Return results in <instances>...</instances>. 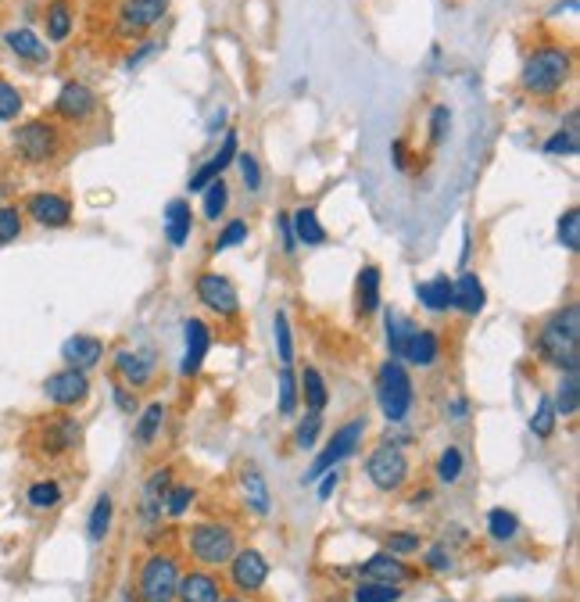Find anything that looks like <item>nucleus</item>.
<instances>
[{
  "label": "nucleus",
  "mask_w": 580,
  "mask_h": 602,
  "mask_svg": "<svg viewBox=\"0 0 580 602\" xmlns=\"http://www.w3.org/2000/svg\"><path fill=\"white\" fill-rule=\"evenodd\" d=\"M165 423V405L162 402H151L144 413L137 416V430H133V438H137L140 448H151V441L158 438V430Z\"/></svg>",
  "instance_id": "obj_31"
},
{
  "label": "nucleus",
  "mask_w": 580,
  "mask_h": 602,
  "mask_svg": "<svg viewBox=\"0 0 580 602\" xmlns=\"http://www.w3.org/2000/svg\"><path fill=\"white\" fill-rule=\"evenodd\" d=\"M4 43H8V51L15 54V58L29 61V65H43V61L51 58V47H47L33 29H8Z\"/></svg>",
  "instance_id": "obj_23"
},
{
  "label": "nucleus",
  "mask_w": 580,
  "mask_h": 602,
  "mask_svg": "<svg viewBox=\"0 0 580 602\" xmlns=\"http://www.w3.org/2000/svg\"><path fill=\"white\" fill-rule=\"evenodd\" d=\"M555 233H559V244H563L566 251L580 248V212H577V208H566V212L559 215V226H555Z\"/></svg>",
  "instance_id": "obj_39"
},
{
  "label": "nucleus",
  "mask_w": 580,
  "mask_h": 602,
  "mask_svg": "<svg viewBox=\"0 0 580 602\" xmlns=\"http://www.w3.org/2000/svg\"><path fill=\"white\" fill-rule=\"evenodd\" d=\"M111 513H115V502L111 495H101L90 509V520H86V534H90V542H104L111 531Z\"/></svg>",
  "instance_id": "obj_33"
},
{
  "label": "nucleus",
  "mask_w": 580,
  "mask_h": 602,
  "mask_svg": "<svg viewBox=\"0 0 580 602\" xmlns=\"http://www.w3.org/2000/svg\"><path fill=\"white\" fill-rule=\"evenodd\" d=\"M366 473L373 488L380 491H398L401 484L409 481V456L398 445H380L373 456L366 459Z\"/></svg>",
  "instance_id": "obj_9"
},
{
  "label": "nucleus",
  "mask_w": 580,
  "mask_h": 602,
  "mask_svg": "<svg viewBox=\"0 0 580 602\" xmlns=\"http://www.w3.org/2000/svg\"><path fill=\"white\" fill-rule=\"evenodd\" d=\"M72 33V4L69 0H54L51 8H47V40L61 43L69 40Z\"/></svg>",
  "instance_id": "obj_34"
},
{
  "label": "nucleus",
  "mask_w": 580,
  "mask_h": 602,
  "mask_svg": "<svg viewBox=\"0 0 580 602\" xmlns=\"http://www.w3.org/2000/svg\"><path fill=\"white\" fill-rule=\"evenodd\" d=\"M484 284H480L473 273H462L459 284H455V309L470 312V316H477L480 309H484Z\"/></svg>",
  "instance_id": "obj_29"
},
{
  "label": "nucleus",
  "mask_w": 580,
  "mask_h": 602,
  "mask_svg": "<svg viewBox=\"0 0 580 602\" xmlns=\"http://www.w3.org/2000/svg\"><path fill=\"white\" fill-rule=\"evenodd\" d=\"M222 122H226V108H219V115H212V122H208V133H219Z\"/></svg>",
  "instance_id": "obj_62"
},
{
  "label": "nucleus",
  "mask_w": 580,
  "mask_h": 602,
  "mask_svg": "<svg viewBox=\"0 0 580 602\" xmlns=\"http://www.w3.org/2000/svg\"><path fill=\"white\" fill-rule=\"evenodd\" d=\"M391 155H394V165H398V169H405V162H409V158H405V144H401V140H394V144H391Z\"/></svg>",
  "instance_id": "obj_60"
},
{
  "label": "nucleus",
  "mask_w": 580,
  "mask_h": 602,
  "mask_svg": "<svg viewBox=\"0 0 580 602\" xmlns=\"http://www.w3.org/2000/svg\"><path fill=\"white\" fill-rule=\"evenodd\" d=\"M158 47H162V43H158V40H144V43H140V47H137V51H133V54H129V58H126V69L133 72V69H137V65H140V61H147V58H151V54H158Z\"/></svg>",
  "instance_id": "obj_56"
},
{
  "label": "nucleus",
  "mask_w": 580,
  "mask_h": 602,
  "mask_svg": "<svg viewBox=\"0 0 580 602\" xmlns=\"http://www.w3.org/2000/svg\"><path fill=\"white\" fill-rule=\"evenodd\" d=\"M545 151H548V155H577V151H580L577 129H559L555 137L545 140Z\"/></svg>",
  "instance_id": "obj_47"
},
{
  "label": "nucleus",
  "mask_w": 580,
  "mask_h": 602,
  "mask_svg": "<svg viewBox=\"0 0 580 602\" xmlns=\"http://www.w3.org/2000/svg\"><path fill=\"white\" fill-rule=\"evenodd\" d=\"M244 241H248V223H244V219H233V223H226V230L215 237L212 248L215 251H230V248H237V244H244Z\"/></svg>",
  "instance_id": "obj_48"
},
{
  "label": "nucleus",
  "mask_w": 580,
  "mask_h": 602,
  "mask_svg": "<svg viewBox=\"0 0 580 602\" xmlns=\"http://www.w3.org/2000/svg\"><path fill=\"white\" fill-rule=\"evenodd\" d=\"M401 359H409L412 366H423V370H427V366H434V362L441 359V337H437L434 330H412Z\"/></svg>",
  "instance_id": "obj_24"
},
{
  "label": "nucleus",
  "mask_w": 580,
  "mask_h": 602,
  "mask_svg": "<svg viewBox=\"0 0 580 602\" xmlns=\"http://www.w3.org/2000/svg\"><path fill=\"white\" fill-rule=\"evenodd\" d=\"M176 585H180V567L169 552H154L147 556L144 570H140V599L144 602H172L176 599Z\"/></svg>",
  "instance_id": "obj_5"
},
{
  "label": "nucleus",
  "mask_w": 580,
  "mask_h": 602,
  "mask_svg": "<svg viewBox=\"0 0 580 602\" xmlns=\"http://www.w3.org/2000/svg\"><path fill=\"white\" fill-rule=\"evenodd\" d=\"M190 230H194V212L183 198H172L165 205V237L172 248H183L190 241Z\"/></svg>",
  "instance_id": "obj_25"
},
{
  "label": "nucleus",
  "mask_w": 580,
  "mask_h": 602,
  "mask_svg": "<svg viewBox=\"0 0 580 602\" xmlns=\"http://www.w3.org/2000/svg\"><path fill=\"white\" fill-rule=\"evenodd\" d=\"M233 158H237V133H226V140H222L219 151H215V155L208 158V162L201 165V169H197L194 176H190V190H205L212 180H219V176L226 172V165H230Z\"/></svg>",
  "instance_id": "obj_22"
},
{
  "label": "nucleus",
  "mask_w": 580,
  "mask_h": 602,
  "mask_svg": "<svg viewBox=\"0 0 580 602\" xmlns=\"http://www.w3.org/2000/svg\"><path fill=\"white\" fill-rule=\"evenodd\" d=\"M22 237V212L15 205H0V248Z\"/></svg>",
  "instance_id": "obj_45"
},
{
  "label": "nucleus",
  "mask_w": 580,
  "mask_h": 602,
  "mask_svg": "<svg viewBox=\"0 0 580 602\" xmlns=\"http://www.w3.org/2000/svg\"><path fill=\"white\" fill-rule=\"evenodd\" d=\"M398 599H401L398 585H373V581H366V585L355 588V602H398Z\"/></svg>",
  "instance_id": "obj_46"
},
{
  "label": "nucleus",
  "mask_w": 580,
  "mask_h": 602,
  "mask_svg": "<svg viewBox=\"0 0 580 602\" xmlns=\"http://www.w3.org/2000/svg\"><path fill=\"white\" fill-rule=\"evenodd\" d=\"M22 94H18V86H11L8 79H0V122H15L22 115Z\"/></svg>",
  "instance_id": "obj_44"
},
{
  "label": "nucleus",
  "mask_w": 580,
  "mask_h": 602,
  "mask_svg": "<svg viewBox=\"0 0 580 602\" xmlns=\"http://www.w3.org/2000/svg\"><path fill=\"white\" fill-rule=\"evenodd\" d=\"M190 552L205 567H222L237 552V538H233V531L226 524H197L190 531Z\"/></svg>",
  "instance_id": "obj_7"
},
{
  "label": "nucleus",
  "mask_w": 580,
  "mask_h": 602,
  "mask_svg": "<svg viewBox=\"0 0 580 602\" xmlns=\"http://www.w3.org/2000/svg\"><path fill=\"white\" fill-rule=\"evenodd\" d=\"M97 112V94L86 83H65L54 97V115H61L65 122H86Z\"/></svg>",
  "instance_id": "obj_13"
},
{
  "label": "nucleus",
  "mask_w": 580,
  "mask_h": 602,
  "mask_svg": "<svg viewBox=\"0 0 580 602\" xmlns=\"http://www.w3.org/2000/svg\"><path fill=\"white\" fill-rule=\"evenodd\" d=\"M61 359H65V366H72V370H83V373L94 370L97 362L104 359V341L94 334H76L61 344Z\"/></svg>",
  "instance_id": "obj_18"
},
{
  "label": "nucleus",
  "mask_w": 580,
  "mask_h": 602,
  "mask_svg": "<svg viewBox=\"0 0 580 602\" xmlns=\"http://www.w3.org/2000/svg\"><path fill=\"white\" fill-rule=\"evenodd\" d=\"M427 567L434 570V574H444V570H452V552L444 549V545H434V549L427 552Z\"/></svg>",
  "instance_id": "obj_55"
},
{
  "label": "nucleus",
  "mask_w": 580,
  "mask_h": 602,
  "mask_svg": "<svg viewBox=\"0 0 580 602\" xmlns=\"http://www.w3.org/2000/svg\"><path fill=\"white\" fill-rule=\"evenodd\" d=\"M416 294H419V301H423L430 312L455 309V284L448 280V276H434V280H423V284L416 287Z\"/></svg>",
  "instance_id": "obj_27"
},
{
  "label": "nucleus",
  "mask_w": 580,
  "mask_h": 602,
  "mask_svg": "<svg viewBox=\"0 0 580 602\" xmlns=\"http://www.w3.org/2000/svg\"><path fill=\"white\" fill-rule=\"evenodd\" d=\"M301 391H305V402H308V409L312 413H323L326 409V402H330V391H326V380H323V373L316 370V366H308L305 373H301Z\"/></svg>",
  "instance_id": "obj_32"
},
{
  "label": "nucleus",
  "mask_w": 580,
  "mask_h": 602,
  "mask_svg": "<svg viewBox=\"0 0 580 602\" xmlns=\"http://www.w3.org/2000/svg\"><path fill=\"white\" fill-rule=\"evenodd\" d=\"M290 230H294V241L308 244V248L326 244V230H323V223H319L316 208H298V212L290 215Z\"/></svg>",
  "instance_id": "obj_28"
},
{
  "label": "nucleus",
  "mask_w": 580,
  "mask_h": 602,
  "mask_svg": "<svg viewBox=\"0 0 580 602\" xmlns=\"http://www.w3.org/2000/svg\"><path fill=\"white\" fill-rule=\"evenodd\" d=\"M437 477H441L444 484H455L462 477V452L459 448H444L441 463H437Z\"/></svg>",
  "instance_id": "obj_51"
},
{
  "label": "nucleus",
  "mask_w": 580,
  "mask_h": 602,
  "mask_svg": "<svg viewBox=\"0 0 580 602\" xmlns=\"http://www.w3.org/2000/svg\"><path fill=\"white\" fill-rule=\"evenodd\" d=\"M237 162H240V176H244V183H248L251 194H255V190H262V169H258L255 155H240V151H237Z\"/></svg>",
  "instance_id": "obj_52"
},
{
  "label": "nucleus",
  "mask_w": 580,
  "mask_h": 602,
  "mask_svg": "<svg viewBox=\"0 0 580 602\" xmlns=\"http://www.w3.org/2000/svg\"><path fill=\"white\" fill-rule=\"evenodd\" d=\"M448 413H452V420H466V413H470V405H466V402L459 398V402H452V409H448Z\"/></svg>",
  "instance_id": "obj_61"
},
{
  "label": "nucleus",
  "mask_w": 580,
  "mask_h": 602,
  "mask_svg": "<svg viewBox=\"0 0 580 602\" xmlns=\"http://www.w3.org/2000/svg\"><path fill=\"white\" fill-rule=\"evenodd\" d=\"M319 427H323V413H305V420L298 423V434H294V445H298L301 452L312 448L319 438Z\"/></svg>",
  "instance_id": "obj_49"
},
{
  "label": "nucleus",
  "mask_w": 580,
  "mask_h": 602,
  "mask_svg": "<svg viewBox=\"0 0 580 602\" xmlns=\"http://www.w3.org/2000/svg\"><path fill=\"white\" fill-rule=\"evenodd\" d=\"M169 11V0H119L115 4V33L119 36H140L154 29Z\"/></svg>",
  "instance_id": "obj_8"
},
{
  "label": "nucleus",
  "mask_w": 580,
  "mask_h": 602,
  "mask_svg": "<svg viewBox=\"0 0 580 602\" xmlns=\"http://www.w3.org/2000/svg\"><path fill=\"white\" fill-rule=\"evenodd\" d=\"M79 438H83V430H79V423L72 416H54V420L43 423L40 448L47 456H65V452H72L79 445Z\"/></svg>",
  "instance_id": "obj_15"
},
{
  "label": "nucleus",
  "mask_w": 580,
  "mask_h": 602,
  "mask_svg": "<svg viewBox=\"0 0 580 602\" xmlns=\"http://www.w3.org/2000/svg\"><path fill=\"white\" fill-rule=\"evenodd\" d=\"M111 398H115V405H119V409H122V413H126V416H133V413H137V409H140L137 398L129 395V387H122V384L111 387Z\"/></svg>",
  "instance_id": "obj_57"
},
{
  "label": "nucleus",
  "mask_w": 580,
  "mask_h": 602,
  "mask_svg": "<svg viewBox=\"0 0 580 602\" xmlns=\"http://www.w3.org/2000/svg\"><path fill=\"white\" fill-rule=\"evenodd\" d=\"M555 405V416H573L580 409V380L577 373H566L563 380H559V391H555L552 398Z\"/></svg>",
  "instance_id": "obj_35"
},
{
  "label": "nucleus",
  "mask_w": 580,
  "mask_h": 602,
  "mask_svg": "<svg viewBox=\"0 0 580 602\" xmlns=\"http://www.w3.org/2000/svg\"><path fill=\"white\" fill-rule=\"evenodd\" d=\"M226 205H230V187L219 176V180H212L205 187V219H219L226 212Z\"/></svg>",
  "instance_id": "obj_41"
},
{
  "label": "nucleus",
  "mask_w": 580,
  "mask_h": 602,
  "mask_svg": "<svg viewBox=\"0 0 580 602\" xmlns=\"http://www.w3.org/2000/svg\"><path fill=\"white\" fill-rule=\"evenodd\" d=\"M280 233H283V251H287V255H294L298 241H294V230H290V215L287 212L280 215Z\"/></svg>",
  "instance_id": "obj_59"
},
{
  "label": "nucleus",
  "mask_w": 580,
  "mask_h": 602,
  "mask_svg": "<svg viewBox=\"0 0 580 602\" xmlns=\"http://www.w3.org/2000/svg\"><path fill=\"white\" fill-rule=\"evenodd\" d=\"M240 491H244V502H248L251 513L269 516L273 509V495H269V484H265V473L255 463H248L240 470Z\"/></svg>",
  "instance_id": "obj_20"
},
{
  "label": "nucleus",
  "mask_w": 580,
  "mask_h": 602,
  "mask_svg": "<svg viewBox=\"0 0 580 602\" xmlns=\"http://www.w3.org/2000/svg\"><path fill=\"white\" fill-rule=\"evenodd\" d=\"M176 595H180V602H219L222 585L219 577H212L208 570H190L187 577H180Z\"/></svg>",
  "instance_id": "obj_21"
},
{
  "label": "nucleus",
  "mask_w": 580,
  "mask_h": 602,
  "mask_svg": "<svg viewBox=\"0 0 580 602\" xmlns=\"http://www.w3.org/2000/svg\"><path fill=\"white\" fill-rule=\"evenodd\" d=\"M115 370L129 387H144L154 373V359L151 352H119L115 355Z\"/></svg>",
  "instance_id": "obj_26"
},
{
  "label": "nucleus",
  "mask_w": 580,
  "mask_h": 602,
  "mask_svg": "<svg viewBox=\"0 0 580 602\" xmlns=\"http://www.w3.org/2000/svg\"><path fill=\"white\" fill-rule=\"evenodd\" d=\"M26 215L36 226H47V230H58V226L72 223V205L69 198L51 194V190H40V194H29L26 198Z\"/></svg>",
  "instance_id": "obj_12"
},
{
  "label": "nucleus",
  "mask_w": 580,
  "mask_h": 602,
  "mask_svg": "<svg viewBox=\"0 0 580 602\" xmlns=\"http://www.w3.org/2000/svg\"><path fill=\"white\" fill-rule=\"evenodd\" d=\"M448 126H452V112L444 104H437L434 115H430V137H434V144H441L448 137Z\"/></svg>",
  "instance_id": "obj_54"
},
{
  "label": "nucleus",
  "mask_w": 580,
  "mask_h": 602,
  "mask_svg": "<svg viewBox=\"0 0 580 602\" xmlns=\"http://www.w3.org/2000/svg\"><path fill=\"white\" fill-rule=\"evenodd\" d=\"M183 337H187V348H183V377H197L201 366H205V355L212 348V330L201 323V319H187L183 323Z\"/></svg>",
  "instance_id": "obj_16"
},
{
  "label": "nucleus",
  "mask_w": 580,
  "mask_h": 602,
  "mask_svg": "<svg viewBox=\"0 0 580 602\" xmlns=\"http://www.w3.org/2000/svg\"><path fill=\"white\" fill-rule=\"evenodd\" d=\"M362 434H366V420L344 423V427L330 438V445H326L323 452L316 456V463L308 466V473L301 477V484H316L326 470H333V466H341L348 456H355V448L362 445Z\"/></svg>",
  "instance_id": "obj_6"
},
{
  "label": "nucleus",
  "mask_w": 580,
  "mask_h": 602,
  "mask_svg": "<svg viewBox=\"0 0 580 602\" xmlns=\"http://www.w3.org/2000/svg\"><path fill=\"white\" fill-rule=\"evenodd\" d=\"M61 147V133L47 119L22 122L15 129V151L26 165H47Z\"/></svg>",
  "instance_id": "obj_4"
},
{
  "label": "nucleus",
  "mask_w": 580,
  "mask_h": 602,
  "mask_svg": "<svg viewBox=\"0 0 580 602\" xmlns=\"http://www.w3.org/2000/svg\"><path fill=\"white\" fill-rule=\"evenodd\" d=\"M384 323H387V348H391L394 359H401V352H405V341H409V334H412L416 327H412L409 319L394 316V312H387Z\"/></svg>",
  "instance_id": "obj_37"
},
{
  "label": "nucleus",
  "mask_w": 580,
  "mask_h": 602,
  "mask_svg": "<svg viewBox=\"0 0 580 602\" xmlns=\"http://www.w3.org/2000/svg\"><path fill=\"white\" fill-rule=\"evenodd\" d=\"M387 552L391 556H409V552H419V534H391L387 538Z\"/></svg>",
  "instance_id": "obj_53"
},
{
  "label": "nucleus",
  "mask_w": 580,
  "mask_h": 602,
  "mask_svg": "<svg viewBox=\"0 0 580 602\" xmlns=\"http://www.w3.org/2000/svg\"><path fill=\"white\" fill-rule=\"evenodd\" d=\"M362 581H373V585H401V581H409L412 570L401 563V556H391V552H376L369 556L366 563L359 567Z\"/></svg>",
  "instance_id": "obj_17"
},
{
  "label": "nucleus",
  "mask_w": 580,
  "mask_h": 602,
  "mask_svg": "<svg viewBox=\"0 0 580 602\" xmlns=\"http://www.w3.org/2000/svg\"><path fill=\"white\" fill-rule=\"evenodd\" d=\"M233 585L240 588V592H262L265 577H269V563H265V556L258 549H240L233 552Z\"/></svg>",
  "instance_id": "obj_14"
},
{
  "label": "nucleus",
  "mask_w": 580,
  "mask_h": 602,
  "mask_svg": "<svg viewBox=\"0 0 580 602\" xmlns=\"http://www.w3.org/2000/svg\"><path fill=\"white\" fill-rule=\"evenodd\" d=\"M538 352L545 362L559 366L566 373L580 370V309L566 305L563 312H555L538 334Z\"/></svg>",
  "instance_id": "obj_1"
},
{
  "label": "nucleus",
  "mask_w": 580,
  "mask_h": 602,
  "mask_svg": "<svg viewBox=\"0 0 580 602\" xmlns=\"http://www.w3.org/2000/svg\"><path fill=\"white\" fill-rule=\"evenodd\" d=\"M337 484H341V473L333 466V470H326L323 477H319V499H330L333 491H337Z\"/></svg>",
  "instance_id": "obj_58"
},
{
  "label": "nucleus",
  "mask_w": 580,
  "mask_h": 602,
  "mask_svg": "<svg viewBox=\"0 0 580 602\" xmlns=\"http://www.w3.org/2000/svg\"><path fill=\"white\" fill-rule=\"evenodd\" d=\"M487 531H491L495 542H512V538L520 534V520H516L509 509H491V513H487Z\"/></svg>",
  "instance_id": "obj_36"
},
{
  "label": "nucleus",
  "mask_w": 580,
  "mask_h": 602,
  "mask_svg": "<svg viewBox=\"0 0 580 602\" xmlns=\"http://www.w3.org/2000/svg\"><path fill=\"white\" fill-rule=\"evenodd\" d=\"M197 298L205 301L208 309L222 319H233L240 312L237 287H233V280H226L222 273H201L197 276Z\"/></svg>",
  "instance_id": "obj_11"
},
{
  "label": "nucleus",
  "mask_w": 580,
  "mask_h": 602,
  "mask_svg": "<svg viewBox=\"0 0 580 602\" xmlns=\"http://www.w3.org/2000/svg\"><path fill=\"white\" fill-rule=\"evenodd\" d=\"M43 395H47L51 405H58V409H76V405H83L86 395H90V377H86L83 370L65 366V370L51 373V377L43 380Z\"/></svg>",
  "instance_id": "obj_10"
},
{
  "label": "nucleus",
  "mask_w": 580,
  "mask_h": 602,
  "mask_svg": "<svg viewBox=\"0 0 580 602\" xmlns=\"http://www.w3.org/2000/svg\"><path fill=\"white\" fill-rule=\"evenodd\" d=\"M273 337H276V352H280V362H283V366H290V362H294V337H290L287 312H276V319H273Z\"/></svg>",
  "instance_id": "obj_43"
},
{
  "label": "nucleus",
  "mask_w": 580,
  "mask_h": 602,
  "mask_svg": "<svg viewBox=\"0 0 580 602\" xmlns=\"http://www.w3.org/2000/svg\"><path fill=\"white\" fill-rule=\"evenodd\" d=\"M26 502L33 509H54L61 502V484L58 481H36V484H29Z\"/></svg>",
  "instance_id": "obj_38"
},
{
  "label": "nucleus",
  "mask_w": 580,
  "mask_h": 602,
  "mask_svg": "<svg viewBox=\"0 0 580 602\" xmlns=\"http://www.w3.org/2000/svg\"><path fill=\"white\" fill-rule=\"evenodd\" d=\"M219 602H240V599H219Z\"/></svg>",
  "instance_id": "obj_63"
},
{
  "label": "nucleus",
  "mask_w": 580,
  "mask_h": 602,
  "mask_svg": "<svg viewBox=\"0 0 580 602\" xmlns=\"http://www.w3.org/2000/svg\"><path fill=\"white\" fill-rule=\"evenodd\" d=\"M555 423H559V416H555V405H552V398H541L538 402V413L530 416V430L538 434V438H552L555 434Z\"/></svg>",
  "instance_id": "obj_42"
},
{
  "label": "nucleus",
  "mask_w": 580,
  "mask_h": 602,
  "mask_svg": "<svg viewBox=\"0 0 580 602\" xmlns=\"http://www.w3.org/2000/svg\"><path fill=\"white\" fill-rule=\"evenodd\" d=\"M412 380L409 373H405V366H401L398 359L384 362L380 366V373H376V402H380V409H384V416L391 423H401L405 416L412 413Z\"/></svg>",
  "instance_id": "obj_3"
},
{
  "label": "nucleus",
  "mask_w": 580,
  "mask_h": 602,
  "mask_svg": "<svg viewBox=\"0 0 580 602\" xmlns=\"http://www.w3.org/2000/svg\"><path fill=\"white\" fill-rule=\"evenodd\" d=\"M194 488L190 484H180V488H169V495H165V513L169 516H183L190 506H194Z\"/></svg>",
  "instance_id": "obj_50"
},
{
  "label": "nucleus",
  "mask_w": 580,
  "mask_h": 602,
  "mask_svg": "<svg viewBox=\"0 0 580 602\" xmlns=\"http://www.w3.org/2000/svg\"><path fill=\"white\" fill-rule=\"evenodd\" d=\"M172 488V470L162 466V470H154L144 484V495H140V516H144V524H158L165 513V495Z\"/></svg>",
  "instance_id": "obj_19"
},
{
  "label": "nucleus",
  "mask_w": 580,
  "mask_h": 602,
  "mask_svg": "<svg viewBox=\"0 0 580 602\" xmlns=\"http://www.w3.org/2000/svg\"><path fill=\"white\" fill-rule=\"evenodd\" d=\"M573 72V58L566 47H538L523 65V90L534 97H548L563 90V83Z\"/></svg>",
  "instance_id": "obj_2"
},
{
  "label": "nucleus",
  "mask_w": 580,
  "mask_h": 602,
  "mask_svg": "<svg viewBox=\"0 0 580 602\" xmlns=\"http://www.w3.org/2000/svg\"><path fill=\"white\" fill-rule=\"evenodd\" d=\"M380 309V269L362 266L359 269V312L362 316H373Z\"/></svg>",
  "instance_id": "obj_30"
},
{
  "label": "nucleus",
  "mask_w": 580,
  "mask_h": 602,
  "mask_svg": "<svg viewBox=\"0 0 580 602\" xmlns=\"http://www.w3.org/2000/svg\"><path fill=\"white\" fill-rule=\"evenodd\" d=\"M276 387H280V413L294 416V409H298V377H294V370H290V366H283V370H280Z\"/></svg>",
  "instance_id": "obj_40"
}]
</instances>
